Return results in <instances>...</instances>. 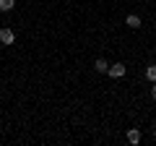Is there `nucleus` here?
I'll use <instances>...</instances> for the list:
<instances>
[{
    "label": "nucleus",
    "instance_id": "5",
    "mask_svg": "<svg viewBox=\"0 0 156 146\" xmlns=\"http://www.w3.org/2000/svg\"><path fill=\"white\" fill-rule=\"evenodd\" d=\"M94 68H96V73H107V71H109V63H107L104 57H96Z\"/></svg>",
    "mask_w": 156,
    "mask_h": 146
},
{
    "label": "nucleus",
    "instance_id": "1",
    "mask_svg": "<svg viewBox=\"0 0 156 146\" xmlns=\"http://www.w3.org/2000/svg\"><path fill=\"white\" fill-rule=\"evenodd\" d=\"M13 42H16V31L8 29V26H3L0 29V45H13Z\"/></svg>",
    "mask_w": 156,
    "mask_h": 146
},
{
    "label": "nucleus",
    "instance_id": "9",
    "mask_svg": "<svg viewBox=\"0 0 156 146\" xmlns=\"http://www.w3.org/2000/svg\"><path fill=\"white\" fill-rule=\"evenodd\" d=\"M154 138H156V125H154Z\"/></svg>",
    "mask_w": 156,
    "mask_h": 146
},
{
    "label": "nucleus",
    "instance_id": "3",
    "mask_svg": "<svg viewBox=\"0 0 156 146\" xmlns=\"http://www.w3.org/2000/svg\"><path fill=\"white\" fill-rule=\"evenodd\" d=\"M125 138H128V144L138 146V144H140V138H143V133H140V128H130V130H128V136H125Z\"/></svg>",
    "mask_w": 156,
    "mask_h": 146
},
{
    "label": "nucleus",
    "instance_id": "6",
    "mask_svg": "<svg viewBox=\"0 0 156 146\" xmlns=\"http://www.w3.org/2000/svg\"><path fill=\"white\" fill-rule=\"evenodd\" d=\"M16 8V0H0V11L3 13H11Z\"/></svg>",
    "mask_w": 156,
    "mask_h": 146
},
{
    "label": "nucleus",
    "instance_id": "8",
    "mask_svg": "<svg viewBox=\"0 0 156 146\" xmlns=\"http://www.w3.org/2000/svg\"><path fill=\"white\" fill-rule=\"evenodd\" d=\"M151 99H156V81H151Z\"/></svg>",
    "mask_w": 156,
    "mask_h": 146
},
{
    "label": "nucleus",
    "instance_id": "2",
    "mask_svg": "<svg viewBox=\"0 0 156 146\" xmlns=\"http://www.w3.org/2000/svg\"><path fill=\"white\" fill-rule=\"evenodd\" d=\"M125 73H128V68H125L122 63H115V65H109V71H107V76H109V78H122Z\"/></svg>",
    "mask_w": 156,
    "mask_h": 146
},
{
    "label": "nucleus",
    "instance_id": "4",
    "mask_svg": "<svg viewBox=\"0 0 156 146\" xmlns=\"http://www.w3.org/2000/svg\"><path fill=\"white\" fill-rule=\"evenodd\" d=\"M125 24H128L130 29H140V26H143V21H140V16H135V13H130V16L125 18Z\"/></svg>",
    "mask_w": 156,
    "mask_h": 146
},
{
    "label": "nucleus",
    "instance_id": "7",
    "mask_svg": "<svg viewBox=\"0 0 156 146\" xmlns=\"http://www.w3.org/2000/svg\"><path fill=\"white\" fill-rule=\"evenodd\" d=\"M146 78H148V81H156V65H148V68H146Z\"/></svg>",
    "mask_w": 156,
    "mask_h": 146
}]
</instances>
